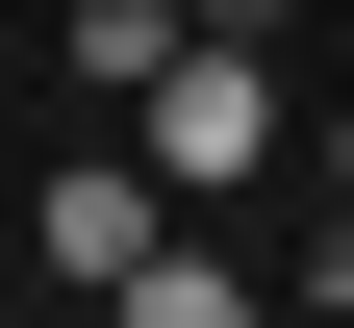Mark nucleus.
<instances>
[{
  "mask_svg": "<svg viewBox=\"0 0 354 328\" xmlns=\"http://www.w3.org/2000/svg\"><path fill=\"white\" fill-rule=\"evenodd\" d=\"M127 126H152V177H177V202L279 177V76H253V26H203V0H177V51L127 76Z\"/></svg>",
  "mask_w": 354,
  "mask_h": 328,
  "instance_id": "nucleus-1",
  "label": "nucleus"
},
{
  "mask_svg": "<svg viewBox=\"0 0 354 328\" xmlns=\"http://www.w3.org/2000/svg\"><path fill=\"white\" fill-rule=\"evenodd\" d=\"M152 227H177V177H127V152H102V177H51V202H26V253H51L76 303H127V253H152Z\"/></svg>",
  "mask_w": 354,
  "mask_h": 328,
  "instance_id": "nucleus-2",
  "label": "nucleus"
}]
</instances>
